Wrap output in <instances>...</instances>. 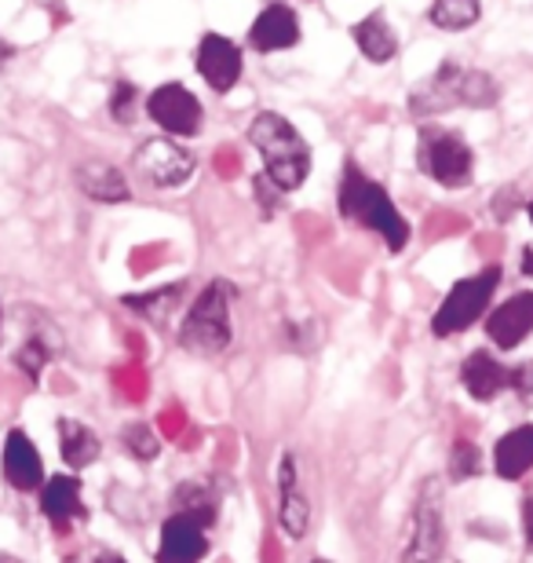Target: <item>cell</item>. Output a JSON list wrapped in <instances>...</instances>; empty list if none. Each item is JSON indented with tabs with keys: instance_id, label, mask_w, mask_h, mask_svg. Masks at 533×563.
<instances>
[{
	"instance_id": "cell-8",
	"label": "cell",
	"mask_w": 533,
	"mask_h": 563,
	"mask_svg": "<svg viewBox=\"0 0 533 563\" xmlns=\"http://www.w3.org/2000/svg\"><path fill=\"white\" fill-rule=\"evenodd\" d=\"M446 545V523H442V487L438 479H427L413 505L410 542H406L402 563H438Z\"/></svg>"
},
{
	"instance_id": "cell-29",
	"label": "cell",
	"mask_w": 533,
	"mask_h": 563,
	"mask_svg": "<svg viewBox=\"0 0 533 563\" xmlns=\"http://www.w3.org/2000/svg\"><path fill=\"white\" fill-rule=\"evenodd\" d=\"M508 388L519 391V396H533V363L515 366L512 377H508Z\"/></svg>"
},
{
	"instance_id": "cell-5",
	"label": "cell",
	"mask_w": 533,
	"mask_h": 563,
	"mask_svg": "<svg viewBox=\"0 0 533 563\" xmlns=\"http://www.w3.org/2000/svg\"><path fill=\"white\" fill-rule=\"evenodd\" d=\"M417 168H421L424 176L435 179V184L457 190V187L471 184L475 154H471V146L464 143L460 132L424 125L421 140H417Z\"/></svg>"
},
{
	"instance_id": "cell-11",
	"label": "cell",
	"mask_w": 533,
	"mask_h": 563,
	"mask_svg": "<svg viewBox=\"0 0 533 563\" xmlns=\"http://www.w3.org/2000/svg\"><path fill=\"white\" fill-rule=\"evenodd\" d=\"M300 37H303L300 15H297V8H289V4H267L253 19V26H248V48L259 55L297 48Z\"/></svg>"
},
{
	"instance_id": "cell-10",
	"label": "cell",
	"mask_w": 533,
	"mask_h": 563,
	"mask_svg": "<svg viewBox=\"0 0 533 563\" xmlns=\"http://www.w3.org/2000/svg\"><path fill=\"white\" fill-rule=\"evenodd\" d=\"M195 70L215 96H226L242 81L245 55L231 37H223V33H201V41L195 48Z\"/></svg>"
},
{
	"instance_id": "cell-27",
	"label": "cell",
	"mask_w": 533,
	"mask_h": 563,
	"mask_svg": "<svg viewBox=\"0 0 533 563\" xmlns=\"http://www.w3.org/2000/svg\"><path fill=\"white\" fill-rule=\"evenodd\" d=\"M479 468H482V454H479V446L468 443V439H460L457 446H453V454H449V479H471V476H479Z\"/></svg>"
},
{
	"instance_id": "cell-21",
	"label": "cell",
	"mask_w": 533,
	"mask_h": 563,
	"mask_svg": "<svg viewBox=\"0 0 533 563\" xmlns=\"http://www.w3.org/2000/svg\"><path fill=\"white\" fill-rule=\"evenodd\" d=\"M59 454L74 472H81L96 465L99 454H103V443H99V435L85 421L59 418Z\"/></svg>"
},
{
	"instance_id": "cell-35",
	"label": "cell",
	"mask_w": 533,
	"mask_h": 563,
	"mask_svg": "<svg viewBox=\"0 0 533 563\" xmlns=\"http://www.w3.org/2000/svg\"><path fill=\"white\" fill-rule=\"evenodd\" d=\"M0 563H22L19 556H11V553H0Z\"/></svg>"
},
{
	"instance_id": "cell-30",
	"label": "cell",
	"mask_w": 533,
	"mask_h": 563,
	"mask_svg": "<svg viewBox=\"0 0 533 563\" xmlns=\"http://www.w3.org/2000/svg\"><path fill=\"white\" fill-rule=\"evenodd\" d=\"M215 162H220V173H223V176H226V173L237 176V165H242V157H237V151H226V146H223V151L215 154Z\"/></svg>"
},
{
	"instance_id": "cell-33",
	"label": "cell",
	"mask_w": 533,
	"mask_h": 563,
	"mask_svg": "<svg viewBox=\"0 0 533 563\" xmlns=\"http://www.w3.org/2000/svg\"><path fill=\"white\" fill-rule=\"evenodd\" d=\"M11 55H15V52H11V44H8V41H0V66H4V63L11 59Z\"/></svg>"
},
{
	"instance_id": "cell-19",
	"label": "cell",
	"mask_w": 533,
	"mask_h": 563,
	"mask_svg": "<svg viewBox=\"0 0 533 563\" xmlns=\"http://www.w3.org/2000/svg\"><path fill=\"white\" fill-rule=\"evenodd\" d=\"M493 468L501 479H523L533 468V424H519L508 435L497 439Z\"/></svg>"
},
{
	"instance_id": "cell-16",
	"label": "cell",
	"mask_w": 533,
	"mask_h": 563,
	"mask_svg": "<svg viewBox=\"0 0 533 563\" xmlns=\"http://www.w3.org/2000/svg\"><path fill=\"white\" fill-rule=\"evenodd\" d=\"M278 523L289 538H303L311 527V505L297 487V457L281 454L278 468Z\"/></svg>"
},
{
	"instance_id": "cell-22",
	"label": "cell",
	"mask_w": 533,
	"mask_h": 563,
	"mask_svg": "<svg viewBox=\"0 0 533 563\" xmlns=\"http://www.w3.org/2000/svg\"><path fill=\"white\" fill-rule=\"evenodd\" d=\"M173 512L187 516V520H195L209 531L215 523V516H220V494H215L209 483L187 479V483H179L173 494Z\"/></svg>"
},
{
	"instance_id": "cell-20",
	"label": "cell",
	"mask_w": 533,
	"mask_h": 563,
	"mask_svg": "<svg viewBox=\"0 0 533 563\" xmlns=\"http://www.w3.org/2000/svg\"><path fill=\"white\" fill-rule=\"evenodd\" d=\"M77 184L92 201H103V206H124L132 198V187L124 179L121 168H113L107 162H88L77 168Z\"/></svg>"
},
{
	"instance_id": "cell-31",
	"label": "cell",
	"mask_w": 533,
	"mask_h": 563,
	"mask_svg": "<svg viewBox=\"0 0 533 563\" xmlns=\"http://www.w3.org/2000/svg\"><path fill=\"white\" fill-rule=\"evenodd\" d=\"M523 534H526V549L533 553V494L523 501Z\"/></svg>"
},
{
	"instance_id": "cell-17",
	"label": "cell",
	"mask_w": 533,
	"mask_h": 563,
	"mask_svg": "<svg viewBox=\"0 0 533 563\" xmlns=\"http://www.w3.org/2000/svg\"><path fill=\"white\" fill-rule=\"evenodd\" d=\"M508 377H512V369L497 363L490 352H471L460 366L464 388H468V396L479 399V402H490V399L501 396V391L508 388Z\"/></svg>"
},
{
	"instance_id": "cell-4",
	"label": "cell",
	"mask_w": 533,
	"mask_h": 563,
	"mask_svg": "<svg viewBox=\"0 0 533 563\" xmlns=\"http://www.w3.org/2000/svg\"><path fill=\"white\" fill-rule=\"evenodd\" d=\"M231 300H234L231 282L212 278L195 297V303H190L184 322H179V347H187L190 355H220L234 341Z\"/></svg>"
},
{
	"instance_id": "cell-36",
	"label": "cell",
	"mask_w": 533,
	"mask_h": 563,
	"mask_svg": "<svg viewBox=\"0 0 533 563\" xmlns=\"http://www.w3.org/2000/svg\"><path fill=\"white\" fill-rule=\"evenodd\" d=\"M526 212H530V223H533V201H530V209H526Z\"/></svg>"
},
{
	"instance_id": "cell-34",
	"label": "cell",
	"mask_w": 533,
	"mask_h": 563,
	"mask_svg": "<svg viewBox=\"0 0 533 563\" xmlns=\"http://www.w3.org/2000/svg\"><path fill=\"white\" fill-rule=\"evenodd\" d=\"M523 272L533 275V250H523Z\"/></svg>"
},
{
	"instance_id": "cell-14",
	"label": "cell",
	"mask_w": 533,
	"mask_h": 563,
	"mask_svg": "<svg viewBox=\"0 0 533 563\" xmlns=\"http://www.w3.org/2000/svg\"><path fill=\"white\" fill-rule=\"evenodd\" d=\"M530 333H533V289L508 297L501 308H493L490 319H486V336H490L497 347H504V352L519 347Z\"/></svg>"
},
{
	"instance_id": "cell-37",
	"label": "cell",
	"mask_w": 533,
	"mask_h": 563,
	"mask_svg": "<svg viewBox=\"0 0 533 563\" xmlns=\"http://www.w3.org/2000/svg\"><path fill=\"white\" fill-rule=\"evenodd\" d=\"M311 563H329V560H311Z\"/></svg>"
},
{
	"instance_id": "cell-13",
	"label": "cell",
	"mask_w": 533,
	"mask_h": 563,
	"mask_svg": "<svg viewBox=\"0 0 533 563\" xmlns=\"http://www.w3.org/2000/svg\"><path fill=\"white\" fill-rule=\"evenodd\" d=\"M4 479L11 490L26 494V490H41L44 487V461L37 443L22 432V428H11L4 439Z\"/></svg>"
},
{
	"instance_id": "cell-2",
	"label": "cell",
	"mask_w": 533,
	"mask_h": 563,
	"mask_svg": "<svg viewBox=\"0 0 533 563\" xmlns=\"http://www.w3.org/2000/svg\"><path fill=\"white\" fill-rule=\"evenodd\" d=\"M248 143L264 157V176L281 195L303 187V179L311 176V146L300 136V129L289 118H281L278 110H259L248 121Z\"/></svg>"
},
{
	"instance_id": "cell-1",
	"label": "cell",
	"mask_w": 533,
	"mask_h": 563,
	"mask_svg": "<svg viewBox=\"0 0 533 563\" xmlns=\"http://www.w3.org/2000/svg\"><path fill=\"white\" fill-rule=\"evenodd\" d=\"M336 209L340 217L351 223H362L366 231H377L384 242H388L391 253H402L406 242H410V223L399 209H395L391 195L384 190L377 179H369L355 162H344V173H340V187H336Z\"/></svg>"
},
{
	"instance_id": "cell-9",
	"label": "cell",
	"mask_w": 533,
	"mask_h": 563,
	"mask_svg": "<svg viewBox=\"0 0 533 563\" xmlns=\"http://www.w3.org/2000/svg\"><path fill=\"white\" fill-rule=\"evenodd\" d=\"M146 118H151L154 125L165 132V136L187 140V136H198V132H201L206 110H201L198 96L190 92L187 85L165 81V85H157L151 96H146Z\"/></svg>"
},
{
	"instance_id": "cell-28",
	"label": "cell",
	"mask_w": 533,
	"mask_h": 563,
	"mask_svg": "<svg viewBox=\"0 0 533 563\" xmlns=\"http://www.w3.org/2000/svg\"><path fill=\"white\" fill-rule=\"evenodd\" d=\"M253 190H256V201H264V212L270 217V212H275V206H278V195H281V190H278L275 184H270L267 176H256V179H253Z\"/></svg>"
},
{
	"instance_id": "cell-32",
	"label": "cell",
	"mask_w": 533,
	"mask_h": 563,
	"mask_svg": "<svg viewBox=\"0 0 533 563\" xmlns=\"http://www.w3.org/2000/svg\"><path fill=\"white\" fill-rule=\"evenodd\" d=\"M96 563H129L121 553H110V549H103V553L96 556Z\"/></svg>"
},
{
	"instance_id": "cell-3",
	"label": "cell",
	"mask_w": 533,
	"mask_h": 563,
	"mask_svg": "<svg viewBox=\"0 0 533 563\" xmlns=\"http://www.w3.org/2000/svg\"><path fill=\"white\" fill-rule=\"evenodd\" d=\"M493 103H497V85L490 74L464 70L460 63H442L421 88H413L410 114L427 118L453 107H493Z\"/></svg>"
},
{
	"instance_id": "cell-7",
	"label": "cell",
	"mask_w": 533,
	"mask_h": 563,
	"mask_svg": "<svg viewBox=\"0 0 533 563\" xmlns=\"http://www.w3.org/2000/svg\"><path fill=\"white\" fill-rule=\"evenodd\" d=\"M132 165L146 184L157 187V190H173V187H184L190 176H195V154L187 151L184 143L173 140V136H151L135 146L132 154Z\"/></svg>"
},
{
	"instance_id": "cell-25",
	"label": "cell",
	"mask_w": 533,
	"mask_h": 563,
	"mask_svg": "<svg viewBox=\"0 0 533 563\" xmlns=\"http://www.w3.org/2000/svg\"><path fill=\"white\" fill-rule=\"evenodd\" d=\"M107 110H110V118L118 121V125H135V118H140V110H143L140 85L129 81V77H118L113 88H110Z\"/></svg>"
},
{
	"instance_id": "cell-26",
	"label": "cell",
	"mask_w": 533,
	"mask_h": 563,
	"mask_svg": "<svg viewBox=\"0 0 533 563\" xmlns=\"http://www.w3.org/2000/svg\"><path fill=\"white\" fill-rule=\"evenodd\" d=\"M121 443L135 461H154L157 450H162V443H157L151 424H129V428H124V435H121Z\"/></svg>"
},
{
	"instance_id": "cell-23",
	"label": "cell",
	"mask_w": 533,
	"mask_h": 563,
	"mask_svg": "<svg viewBox=\"0 0 533 563\" xmlns=\"http://www.w3.org/2000/svg\"><path fill=\"white\" fill-rule=\"evenodd\" d=\"M187 286L184 282H173V286H162V289H151V292H129V297H121L124 308H132L140 319L154 322V325H165L168 314L179 308V300H184Z\"/></svg>"
},
{
	"instance_id": "cell-6",
	"label": "cell",
	"mask_w": 533,
	"mask_h": 563,
	"mask_svg": "<svg viewBox=\"0 0 533 563\" xmlns=\"http://www.w3.org/2000/svg\"><path fill=\"white\" fill-rule=\"evenodd\" d=\"M501 286V267H486V272L460 278L457 286L446 292V300L438 303L435 319H431V333L435 336H453L464 333L479 322V314L490 308V297Z\"/></svg>"
},
{
	"instance_id": "cell-24",
	"label": "cell",
	"mask_w": 533,
	"mask_h": 563,
	"mask_svg": "<svg viewBox=\"0 0 533 563\" xmlns=\"http://www.w3.org/2000/svg\"><path fill=\"white\" fill-rule=\"evenodd\" d=\"M479 15H482V0H431V8H427L431 26L449 30V33L471 30L475 22H479Z\"/></svg>"
},
{
	"instance_id": "cell-12",
	"label": "cell",
	"mask_w": 533,
	"mask_h": 563,
	"mask_svg": "<svg viewBox=\"0 0 533 563\" xmlns=\"http://www.w3.org/2000/svg\"><path fill=\"white\" fill-rule=\"evenodd\" d=\"M209 556L206 527L187 520V516L173 512L162 523V538H157V563H201Z\"/></svg>"
},
{
	"instance_id": "cell-15",
	"label": "cell",
	"mask_w": 533,
	"mask_h": 563,
	"mask_svg": "<svg viewBox=\"0 0 533 563\" xmlns=\"http://www.w3.org/2000/svg\"><path fill=\"white\" fill-rule=\"evenodd\" d=\"M41 512L48 516V523L59 534L70 531L74 523L88 520L85 498H81V483L74 476H48L41 487Z\"/></svg>"
},
{
	"instance_id": "cell-18",
	"label": "cell",
	"mask_w": 533,
	"mask_h": 563,
	"mask_svg": "<svg viewBox=\"0 0 533 563\" xmlns=\"http://www.w3.org/2000/svg\"><path fill=\"white\" fill-rule=\"evenodd\" d=\"M351 37H355L358 52L377 66L391 63L395 55H399V33L391 30V22L384 19V11H369L366 19H358L355 26H351Z\"/></svg>"
}]
</instances>
